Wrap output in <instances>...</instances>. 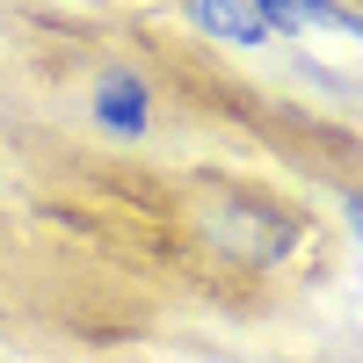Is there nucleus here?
Wrapping results in <instances>:
<instances>
[{
    "mask_svg": "<svg viewBox=\"0 0 363 363\" xmlns=\"http://www.w3.org/2000/svg\"><path fill=\"white\" fill-rule=\"evenodd\" d=\"M211 233L225 240V255H247V262H277L291 247V218L255 211V203H225L218 218H211Z\"/></svg>",
    "mask_w": 363,
    "mask_h": 363,
    "instance_id": "obj_1",
    "label": "nucleus"
},
{
    "mask_svg": "<svg viewBox=\"0 0 363 363\" xmlns=\"http://www.w3.org/2000/svg\"><path fill=\"white\" fill-rule=\"evenodd\" d=\"M182 8H189V22L211 29V37H233V44H262V37H269L247 0H182Z\"/></svg>",
    "mask_w": 363,
    "mask_h": 363,
    "instance_id": "obj_4",
    "label": "nucleus"
},
{
    "mask_svg": "<svg viewBox=\"0 0 363 363\" xmlns=\"http://www.w3.org/2000/svg\"><path fill=\"white\" fill-rule=\"evenodd\" d=\"M349 225H356V240H363V196H349Z\"/></svg>",
    "mask_w": 363,
    "mask_h": 363,
    "instance_id": "obj_5",
    "label": "nucleus"
},
{
    "mask_svg": "<svg viewBox=\"0 0 363 363\" xmlns=\"http://www.w3.org/2000/svg\"><path fill=\"white\" fill-rule=\"evenodd\" d=\"M95 116L109 124V138H138V131H145V80H138V73H102Z\"/></svg>",
    "mask_w": 363,
    "mask_h": 363,
    "instance_id": "obj_2",
    "label": "nucleus"
},
{
    "mask_svg": "<svg viewBox=\"0 0 363 363\" xmlns=\"http://www.w3.org/2000/svg\"><path fill=\"white\" fill-rule=\"evenodd\" d=\"M255 22L262 29H356L349 8H335V0H255Z\"/></svg>",
    "mask_w": 363,
    "mask_h": 363,
    "instance_id": "obj_3",
    "label": "nucleus"
}]
</instances>
